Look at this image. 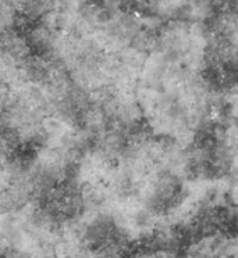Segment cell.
I'll return each instance as SVG.
<instances>
[{"label": "cell", "instance_id": "6da1fadb", "mask_svg": "<svg viewBox=\"0 0 238 258\" xmlns=\"http://www.w3.org/2000/svg\"><path fill=\"white\" fill-rule=\"evenodd\" d=\"M32 54L27 34L21 29L12 28L0 34V62L3 67L20 70Z\"/></svg>", "mask_w": 238, "mask_h": 258}, {"label": "cell", "instance_id": "7a4b0ae2", "mask_svg": "<svg viewBox=\"0 0 238 258\" xmlns=\"http://www.w3.org/2000/svg\"><path fill=\"white\" fill-rule=\"evenodd\" d=\"M91 0H57V3H62L66 6L73 7V9H81L82 6H85L86 3H89Z\"/></svg>", "mask_w": 238, "mask_h": 258}]
</instances>
